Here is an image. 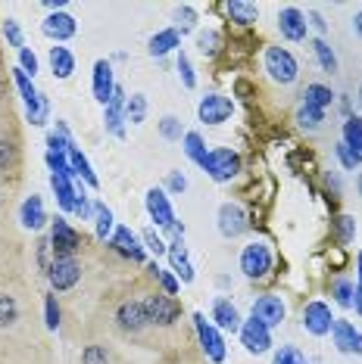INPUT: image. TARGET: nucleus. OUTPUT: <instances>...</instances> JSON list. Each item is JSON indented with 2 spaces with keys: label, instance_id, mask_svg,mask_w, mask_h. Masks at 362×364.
I'll return each mask as SVG.
<instances>
[{
  "label": "nucleus",
  "instance_id": "nucleus-31",
  "mask_svg": "<svg viewBox=\"0 0 362 364\" xmlns=\"http://www.w3.org/2000/svg\"><path fill=\"white\" fill-rule=\"evenodd\" d=\"M343 144L356 156V162H362V119L356 115H347V122H343Z\"/></svg>",
  "mask_w": 362,
  "mask_h": 364
},
{
  "label": "nucleus",
  "instance_id": "nucleus-53",
  "mask_svg": "<svg viewBox=\"0 0 362 364\" xmlns=\"http://www.w3.org/2000/svg\"><path fill=\"white\" fill-rule=\"evenodd\" d=\"M309 22H312V26H316L319 31H322V35L328 31V22L322 19V13H319V10H312V13H309Z\"/></svg>",
  "mask_w": 362,
  "mask_h": 364
},
{
  "label": "nucleus",
  "instance_id": "nucleus-11",
  "mask_svg": "<svg viewBox=\"0 0 362 364\" xmlns=\"http://www.w3.org/2000/svg\"><path fill=\"white\" fill-rule=\"evenodd\" d=\"M247 228H250V218H247L241 203H222L219 205V234L225 240L241 237Z\"/></svg>",
  "mask_w": 362,
  "mask_h": 364
},
{
  "label": "nucleus",
  "instance_id": "nucleus-44",
  "mask_svg": "<svg viewBox=\"0 0 362 364\" xmlns=\"http://www.w3.org/2000/svg\"><path fill=\"white\" fill-rule=\"evenodd\" d=\"M44 324H47V330L60 327V302H56L53 293L44 296Z\"/></svg>",
  "mask_w": 362,
  "mask_h": 364
},
{
  "label": "nucleus",
  "instance_id": "nucleus-6",
  "mask_svg": "<svg viewBox=\"0 0 362 364\" xmlns=\"http://www.w3.org/2000/svg\"><path fill=\"white\" fill-rule=\"evenodd\" d=\"M44 274H47V284H51L53 293H69L81 280V262L76 255H53L51 268H47Z\"/></svg>",
  "mask_w": 362,
  "mask_h": 364
},
{
  "label": "nucleus",
  "instance_id": "nucleus-36",
  "mask_svg": "<svg viewBox=\"0 0 362 364\" xmlns=\"http://www.w3.org/2000/svg\"><path fill=\"white\" fill-rule=\"evenodd\" d=\"M331 296L341 309H353V299H356V284H350L347 277H337L331 284Z\"/></svg>",
  "mask_w": 362,
  "mask_h": 364
},
{
  "label": "nucleus",
  "instance_id": "nucleus-10",
  "mask_svg": "<svg viewBox=\"0 0 362 364\" xmlns=\"http://www.w3.org/2000/svg\"><path fill=\"white\" fill-rule=\"evenodd\" d=\"M237 333H241V346L250 355H266L272 349V330L262 324V321H257V318L244 321Z\"/></svg>",
  "mask_w": 362,
  "mask_h": 364
},
{
  "label": "nucleus",
  "instance_id": "nucleus-32",
  "mask_svg": "<svg viewBox=\"0 0 362 364\" xmlns=\"http://www.w3.org/2000/svg\"><path fill=\"white\" fill-rule=\"evenodd\" d=\"M303 103L306 106H316V109H328V106L334 103V94H331V87H325V85H306V90H303Z\"/></svg>",
  "mask_w": 362,
  "mask_h": 364
},
{
  "label": "nucleus",
  "instance_id": "nucleus-23",
  "mask_svg": "<svg viewBox=\"0 0 362 364\" xmlns=\"http://www.w3.org/2000/svg\"><path fill=\"white\" fill-rule=\"evenodd\" d=\"M19 221L26 230H41L47 225V212H44V200H41L38 193H31L22 200L19 205Z\"/></svg>",
  "mask_w": 362,
  "mask_h": 364
},
{
  "label": "nucleus",
  "instance_id": "nucleus-18",
  "mask_svg": "<svg viewBox=\"0 0 362 364\" xmlns=\"http://www.w3.org/2000/svg\"><path fill=\"white\" fill-rule=\"evenodd\" d=\"M125 90H122L119 85H116V90H113V100H110V106L103 109V125H106V131H110L113 137H125Z\"/></svg>",
  "mask_w": 362,
  "mask_h": 364
},
{
  "label": "nucleus",
  "instance_id": "nucleus-40",
  "mask_svg": "<svg viewBox=\"0 0 362 364\" xmlns=\"http://www.w3.org/2000/svg\"><path fill=\"white\" fill-rule=\"evenodd\" d=\"M272 364H306V355L297 346H278L275 355H272Z\"/></svg>",
  "mask_w": 362,
  "mask_h": 364
},
{
  "label": "nucleus",
  "instance_id": "nucleus-3",
  "mask_svg": "<svg viewBox=\"0 0 362 364\" xmlns=\"http://www.w3.org/2000/svg\"><path fill=\"white\" fill-rule=\"evenodd\" d=\"M262 65H266L269 78L275 81V85H294V81L300 78V63L294 60L291 50H284V47H266V56H262Z\"/></svg>",
  "mask_w": 362,
  "mask_h": 364
},
{
  "label": "nucleus",
  "instance_id": "nucleus-51",
  "mask_svg": "<svg viewBox=\"0 0 362 364\" xmlns=\"http://www.w3.org/2000/svg\"><path fill=\"white\" fill-rule=\"evenodd\" d=\"M334 153H337V159H341L343 168H347V171H356V165H359V162H356V156H353V153L347 150V144H343V140L334 146Z\"/></svg>",
  "mask_w": 362,
  "mask_h": 364
},
{
  "label": "nucleus",
  "instance_id": "nucleus-15",
  "mask_svg": "<svg viewBox=\"0 0 362 364\" xmlns=\"http://www.w3.org/2000/svg\"><path fill=\"white\" fill-rule=\"evenodd\" d=\"M250 318L262 321V324H266L269 330H272V327H281V321L287 318V309H284L281 296H272V293L259 296V299L253 302V309H250Z\"/></svg>",
  "mask_w": 362,
  "mask_h": 364
},
{
  "label": "nucleus",
  "instance_id": "nucleus-30",
  "mask_svg": "<svg viewBox=\"0 0 362 364\" xmlns=\"http://www.w3.org/2000/svg\"><path fill=\"white\" fill-rule=\"evenodd\" d=\"M69 165H72V175H76V178H85L88 187H100V181H97L94 168H90V162L85 159V153H81L76 144L69 146Z\"/></svg>",
  "mask_w": 362,
  "mask_h": 364
},
{
  "label": "nucleus",
  "instance_id": "nucleus-7",
  "mask_svg": "<svg viewBox=\"0 0 362 364\" xmlns=\"http://www.w3.org/2000/svg\"><path fill=\"white\" fill-rule=\"evenodd\" d=\"M200 168L207 171L216 184H228V181L237 178V171H241V156L234 150H228V146H216V150L207 153V162H203Z\"/></svg>",
  "mask_w": 362,
  "mask_h": 364
},
{
  "label": "nucleus",
  "instance_id": "nucleus-56",
  "mask_svg": "<svg viewBox=\"0 0 362 364\" xmlns=\"http://www.w3.org/2000/svg\"><path fill=\"white\" fill-rule=\"evenodd\" d=\"M356 271H359V280H356V284H359V287H362V252H359V255H356Z\"/></svg>",
  "mask_w": 362,
  "mask_h": 364
},
{
  "label": "nucleus",
  "instance_id": "nucleus-50",
  "mask_svg": "<svg viewBox=\"0 0 362 364\" xmlns=\"http://www.w3.org/2000/svg\"><path fill=\"white\" fill-rule=\"evenodd\" d=\"M160 287H162V293L166 296H178V289H181V280L175 274H169V271H160Z\"/></svg>",
  "mask_w": 362,
  "mask_h": 364
},
{
  "label": "nucleus",
  "instance_id": "nucleus-28",
  "mask_svg": "<svg viewBox=\"0 0 362 364\" xmlns=\"http://www.w3.org/2000/svg\"><path fill=\"white\" fill-rule=\"evenodd\" d=\"M181 47V35L175 28H162L156 31V35L150 38V44H147V50H150V56H166L172 50H178Z\"/></svg>",
  "mask_w": 362,
  "mask_h": 364
},
{
  "label": "nucleus",
  "instance_id": "nucleus-58",
  "mask_svg": "<svg viewBox=\"0 0 362 364\" xmlns=\"http://www.w3.org/2000/svg\"><path fill=\"white\" fill-rule=\"evenodd\" d=\"M359 106H362V85H359Z\"/></svg>",
  "mask_w": 362,
  "mask_h": 364
},
{
  "label": "nucleus",
  "instance_id": "nucleus-12",
  "mask_svg": "<svg viewBox=\"0 0 362 364\" xmlns=\"http://www.w3.org/2000/svg\"><path fill=\"white\" fill-rule=\"evenodd\" d=\"M110 246H113V250H116V252H122V255H125V259H131L135 264H144V262H147V250H144L141 237H138V234H135V230H131V228H125V225L113 230V237H110Z\"/></svg>",
  "mask_w": 362,
  "mask_h": 364
},
{
  "label": "nucleus",
  "instance_id": "nucleus-14",
  "mask_svg": "<svg viewBox=\"0 0 362 364\" xmlns=\"http://www.w3.org/2000/svg\"><path fill=\"white\" fill-rule=\"evenodd\" d=\"M232 112H234V103L222 94H207L200 106H197V115H200L203 125H222V122L232 119Z\"/></svg>",
  "mask_w": 362,
  "mask_h": 364
},
{
  "label": "nucleus",
  "instance_id": "nucleus-45",
  "mask_svg": "<svg viewBox=\"0 0 362 364\" xmlns=\"http://www.w3.org/2000/svg\"><path fill=\"white\" fill-rule=\"evenodd\" d=\"M4 38H6V44L10 47H16V50L26 47V38H22V28H19V22L16 19H4Z\"/></svg>",
  "mask_w": 362,
  "mask_h": 364
},
{
  "label": "nucleus",
  "instance_id": "nucleus-42",
  "mask_svg": "<svg viewBox=\"0 0 362 364\" xmlns=\"http://www.w3.org/2000/svg\"><path fill=\"white\" fill-rule=\"evenodd\" d=\"M175 69H178V78H181V85H185L187 90H194V87H197V78H194V65H191V60H187V53H185V50H178V63H175Z\"/></svg>",
  "mask_w": 362,
  "mask_h": 364
},
{
  "label": "nucleus",
  "instance_id": "nucleus-38",
  "mask_svg": "<svg viewBox=\"0 0 362 364\" xmlns=\"http://www.w3.org/2000/svg\"><path fill=\"white\" fill-rule=\"evenodd\" d=\"M125 119L131 122V125H141V122L147 119V97L144 94H131L125 100Z\"/></svg>",
  "mask_w": 362,
  "mask_h": 364
},
{
  "label": "nucleus",
  "instance_id": "nucleus-39",
  "mask_svg": "<svg viewBox=\"0 0 362 364\" xmlns=\"http://www.w3.org/2000/svg\"><path fill=\"white\" fill-rule=\"evenodd\" d=\"M197 26V10L191 4H181V6H175V31L178 35H187Z\"/></svg>",
  "mask_w": 362,
  "mask_h": 364
},
{
  "label": "nucleus",
  "instance_id": "nucleus-1",
  "mask_svg": "<svg viewBox=\"0 0 362 364\" xmlns=\"http://www.w3.org/2000/svg\"><path fill=\"white\" fill-rule=\"evenodd\" d=\"M110 321L128 339H141L144 333H150V321H147V311L141 305V287H131V296H122L110 314Z\"/></svg>",
  "mask_w": 362,
  "mask_h": 364
},
{
  "label": "nucleus",
  "instance_id": "nucleus-55",
  "mask_svg": "<svg viewBox=\"0 0 362 364\" xmlns=\"http://www.w3.org/2000/svg\"><path fill=\"white\" fill-rule=\"evenodd\" d=\"M353 31H356V35L362 38V10H359L356 16H353Z\"/></svg>",
  "mask_w": 362,
  "mask_h": 364
},
{
  "label": "nucleus",
  "instance_id": "nucleus-21",
  "mask_svg": "<svg viewBox=\"0 0 362 364\" xmlns=\"http://www.w3.org/2000/svg\"><path fill=\"white\" fill-rule=\"evenodd\" d=\"M94 100L103 106H110V100H113V90H116V81H113V65L106 63V60H97L94 63Z\"/></svg>",
  "mask_w": 362,
  "mask_h": 364
},
{
  "label": "nucleus",
  "instance_id": "nucleus-41",
  "mask_svg": "<svg viewBox=\"0 0 362 364\" xmlns=\"http://www.w3.org/2000/svg\"><path fill=\"white\" fill-rule=\"evenodd\" d=\"M160 137L162 140H185L181 119H175V115H162V119H160Z\"/></svg>",
  "mask_w": 362,
  "mask_h": 364
},
{
  "label": "nucleus",
  "instance_id": "nucleus-34",
  "mask_svg": "<svg viewBox=\"0 0 362 364\" xmlns=\"http://www.w3.org/2000/svg\"><path fill=\"white\" fill-rule=\"evenodd\" d=\"M312 53H316V60H319V65H322V72L334 75V72H337V56H334L331 47H328L325 38H316V41H312Z\"/></svg>",
  "mask_w": 362,
  "mask_h": 364
},
{
  "label": "nucleus",
  "instance_id": "nucleus-8",
  "mask_svg": "<svg viewBox=\"0 0 362 364\" xmlns=\"http://www.w3.org/2000/svg\"><path fill=\"white\" fill-rule=\"evenodd\" d=\"M47 240H51L53 255H78V250L85 246V240H81L78 230L66 221V215H56L51 221V237Z\"/></svg>",
  "mask_w": 362,
  "mask_h": 364
},
{
  "label": "nucleus",
  "instance_id": "nucleus-22",
  "mask_svg": "<svg viewBox=\"0 0 362 364\" xmlns=\"http://www.w3.org/2000/svg\"><path fill=\"white\" fill-rule=\"evenodd\" d=\"M212 324H216V330H228V333H237L241 330V311H237V305L232 299H219L212 302Z\"/></svg>",
  "mask_w": 362,
  "mask_h": 364
},
{
  "label": "nucleus",
  "instance_id": "nucleus-54",
  "mask_svg": "<svg viewBox=\"0 0 362 364\" xmlns=\"http://www.w3.org/2000/svg\"><path fill=\"white\" fill-rule=\"evenodd\" d=\"M353 309H356V314H362V287L356 284V299H353Z\"/></svg>",
  "mask_w": 362,
  "mask_h": 364
},
{
  "label": "nucleus",
  "instance_id": "nucleus-2",
  "mask_svg": "<svg viewBox=\"0 0 362 364\" xmlns=\"http://www.w3.org/2000/svg\"><path fill=\"white\" fill-rule=\"evenodd\" d=\"M141 305L147 311V321H150V330H172L185 314L175 296H166L162 289L153 287H141Z\"/></svg>",
  "mask_w": 362,
  "mask_h": 364
},
{
  "label": "nucleus",
  "instance_id": "nucleus-37",
  "mask_svg": "<svg viewBox=\"0 0 362 364\" xmlns=\"http://www.w3.org/2000/svg\"><path fill=\"white\" fill-rule=\"evenodd\" d=\"M297 122H300L303 131H319V128H322V122H325V109H316V106L303 103L297 109Z\"/></svg>",
  "mask_w": 362,
  "mask_h": 364
},
{
  "label": "nucleus",
  "instance_id": "nucleus-5",
  "mask_svg": "<svg viewBox=\"0 0 362 364\" xmlns=\"http://www.w3.org/2000/svg\"><path fill=\"white\" fill-rule=\"evenodd\" d=\"M26 321H29V309H26V299H22V289H10L0 284V330L13 333Z\"/></svg>",
  "mask_w": 362,
  "mask_h": 364
},
{
  "label": "nucleus",
  "instance_id": "nucleus-25",
  "mask_svg": "<svg viewBox=\"0 0 362 364\" xmlns=\"http://www.w3.org/2000/svg\"><path fill=\"white\" fill-rule=\"evenodd\" d=\"M51 187H53V196H56V203H60L63 212H72V209H76L78 187L72 184L69 175H56V171H51Z\"/></svg>",
  "mask_w": 362,
  "mask_h": 364
},
{
  "label": "nucleus",
  "instance_id": "nucleus-35",
  "mask_svg": "<svg viewBox=\"0 0 362 364\" xmlns=\"http://www.w3.org/2000/svg\"><path fill=\"white\" fill-rule=\"evenodd\" d=\"M113 212L106 209L103 203H97L94 205V230H97V240H100V243H106V237H113Z\"/></svg>",
  "mask_w": 362,
  "mask_h": 364
},
{
  "label": "nucleus",
  "instance_id": "nucleus-59",
  "mask_svg": "<svg viewBox=\"0 0 362 364\" xmlns=\"http://www.w3.org/2000/svg\"><path fill=\"white\" fill-rule=\"evenodd\" d=\"M0 203H4V190H0Z\"/></svg>",
  "mask_w": 362,
  "mask_h": 364
},
{
  "label": "nucleus",
  "instance_id": "nucleus-26",
  "mask_svg": "<svg viewBox=\"0 0 362 364\" xmlns=\"http://www.w3.org/2000/svg\"><path fill=\"white\" fill-rule=\"evenodd\" d=\"M0 175H19V140L0 134Z\"/></svg>",
  "mask_w": 362,
  "mask_h": 364
},
{
  "label": "nucleus",
  "instance_id": "nucleus-17",
  "mask_svg": "<svg viewBox=\"0 0 362 364\" xmlns=\"http://www.w3.org/2000/svg\"><path fill=\"white\" fill-rule=\"evenodd\" d=\"M147 215L156 221V228H172L175 225V209H172V203H169V196H166V190H160V187H150L147 190Z\"/></svg>",
  "mask_w": 362,
  "mask_h": 364
},
{
  "label": "nucleus",
  "instance_id": "nucleus-9",
  "mask_svg": "<svg viewBox=\"0 0 362 364\" xmlns=\"http://www.w3.org/2000/svg\"><path fill=\"white\" fill-rule=\"evenodd\" d=\"M272 262H275V255H272V250L266 243H247L244 250H241V271H244V277H250V280H262L272 271Z\"/></svg>",
  "mask_w": 362,
  "mask_h": 364
},
{
  "label": "nucleus",
  "instance_id": "nucleus-49",
  "mask_svg": "<svg viewBox=\"0 0 362 364\" xmlns=\"http://www.w3.org/2000/svg\"><path fill=\"white\" fill-rule=\"evenodd\" d=\"M19 69L26 72L29 78L38 75V56H35V50H31V47H22V50H19Z\"/></svg>",
  "mask_w": 362,
  "mask_h": 364
},
{
  "label": "nucleus",
  "instance_id": "nucleus-52",
  "mask_svg": "<svg viewBox=\"0 0 362 364\" xmlns=\"http://www.w3.org/2000/svg\"><path fill=\"white\" fill-rule=\"evenodd\" d=\"M166 187L172 190V193H185V190H187V178L181 175V171H169V178H166Z\"/></svg>",
  "mask_w": 362,
  "mask_h": 364
},
{
  "label": "nucleus",
  "instance_id": "nucleus-57",
  "mask_svg": "<svg viewBox=\"0 0 362 364\" xmlns=\"http://www.w3.org/2000/svg\"><path fill=\"white\" fill-rule=\"evenodd\" d=\"M356 187H359V196H362V175L356 178Z\"/></svg>",
  "mask_w": 362,
  "mask_h": 364
},
{
  "label": "nucleus",
  "instance_id": "nucleus-24",
  "mask_svg": "<svg viewBox=\"0 0 362 364\" xmlns=\"http://www.w3.org/2000/svg\"><path fill=\"white\" fill-rule=\"evenodd\" d=\"M166 255H169V262H172V271H175V277L181 280V284H191V280H194V264H191V255H187V250H185V240H172Z\"/></svg>",
  "mask_w": 362,
  "mask_h": 364
},
{
  "label": "nucleus",
  "instance_id": "nucleus-19",
  "mask_svg": "<svg viewBox=\"0 0 362 364\" xmlns=\"http://www.w3.org/2000/svg\"><path fill=\"white\" fill-rule=\"evenodd\" d=\"M278 31H281V38H287V41H306L309 22H306V16H303V10L284 6V10L278 13Z\"/></svg>",
  "mask_w": 362,
  "mask_h": 364
},
{
  "label": "nucleus",
  "instance_id": "nucleus-4",
  "mask_svg": "<svg viewBox=\"0 0 362 364\" xmlns=\"http://www.w3.org/2000/svg\"><path fill=\"white\" fill-rule=\"evenodd\" d=\"M191 324H194V333H197V343H200V352L203 358L212 361V364H222L225 361V339H222V333L216 330V324H210L207 314L194 311L191 314Z\"/></svg>",
  "mask_w": 362,
  "mask_h": 364
},
{
  "label": "nucleus",
  "instance_id": "nucleus-29",
  "mask_svg": "<svg viewBox=\"0 0 362 364\" xmlns=\"http://www.w3.org/2000/svg\"><path fill=\"white\" fill-rule=\"evenodd\" d=\"M225 13L232 16V22H237V26H253V22L259 19V6L247 4V0H228Z\"/></svg>",
  "mask_w": 362,
  "mask_h": 364
},
{
  "label": "nucleus",
  "instance_id": "nucleus-13",
  "mask_svg": "<svg viewBox=\"0 0 362 364\" xmlns=\"http://www.w3.org/2000/svg\"><path fill=\"white\" fill-rule=\"evenodd\" d=\"M331 339H334V349L341 355H362V333L347 318H334Z\"/></svg>",
  "mask_w": 362,
  "mask_h": 364
},
{
  "label": "nucleus",
  "instance_id": "nucleus-16",
  "mask_svg": "<svg viewBox=\"0 0 362 364\" xmlns=\"http://www.w3.org/2000/svg\"><path fill=\"white\" fill-rule=\"evenodd\" d=\"M303 330H306L309 336H325V333H331V324H334V314L331 309H328L325 302H309L306 309H303Z\"/></svg>",
  "mask_w": 362,
  "mask_h": 364
},
{
  "label": "nucleus",
  "instance_id": "nucleus-27",
  "mask_svg": "<svg viewBox=\"0 0 362 364\" xmlns=\"http://www.w3.org/2000/svg\"><path fill=\"white\" fill-rule=\"evenodd\" d=\"M47 60H51V72L60 81H66L72 72H76V56H72L69 47H51V56H47Z\"/></svg>",
  "mask_w": 362,
  "mask_h": 364
},
{
  "label": "nucleus",
  "instance_id": "nucleus-48",
  "mask_svg": "<svg viewBox=\"0 0 362 364\" xmlns=\"http://www.w3.org/2000/svg\"><path fill=\"white\" fill-rule=\"evenodd\" d=\"M197 47H200V53L203 56H216V50H219V31H203L200 38H197Z\"/></svg>",
  "mask_w": 362,
  "mask_h": 364
},
{
  "label": "nucleus",
  "instance_id": "nucleus-33",
  "mask_svg": "<svg viewBox=\"0 0 362 364\" xmlns=\"http://www.w3.org/2000/svg\"><path fill=\"white\" fill-rule=\"evenodd\" d=\"M185 153H187V159H191L194 165H203L207 162V144H203V137H200V131H185Z\"/></svg>",
  "mask_w": 362,
  "mask_h": 364
},
{
  "label": "nucleus",
  "instance_id": "nucleus-43",
  "mask_svg": "<svg viewBox=\"0 0 362 364\" xmlns=\"http://www.w3.org/2000/svg\"><path fill=\"white\" fill-rule=\"evenodd\" d=\"M81 364H110V349L100 343L85 346V349H81Z\"/></svg>",
  "mask_w": 362,
  "mask_h": 364
},
{
  "label": "nucleus",
  "instance_id": "nucleus-20",
  "mask_svg": "<svg viewBox=\"0 0 362 364\" xmlns=\"http://www.w3.org/2000/svg\"><path fill=\"white\" fill-rule=\"evenodd\" d=\"M41 31H44V35L51 38V41H56V44H63V41L76 38L78 22L72 19L69 13H51L44 22H41Z\"/></svg>",
  "mask_w": 362,
  "mask_h": 364
},
{
  "label": "nucleus",
  "instance_id": "nucleus-47",
  "mask_svg": "<svg viewBox=\"0 0 362 364\" xmlns=\"http://www.w3.org/2000/svg\"><path fill=\"white\" fill-rule=\"evenodd\" d=\"M141 243H144V250H150L153 255H162V252L169 250V246H166V240H162L160 234H156L153 228H147L144 234H141Z\"/></svg>",
  "mask_w": 362,
  "mask_h": 364
},
{
  "label": "nucleus",
  "instance_id": "nucleus-46",
  "mask_svg": "<svg viewBox=\"0 0 362 364\" xmlns=\"http://www.w3.org/2000/svg\"><path fill=\"white\" fill-rule=\"evenodd\" d=\"M334 228H337V240H341L343 246L353 243V237H356V221H353L350 215H341V218L334 221Z\"/></svg>",
  "mask_w": 362,
  "mask_h": 364
}]
</instances>
